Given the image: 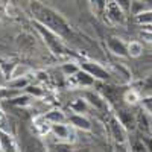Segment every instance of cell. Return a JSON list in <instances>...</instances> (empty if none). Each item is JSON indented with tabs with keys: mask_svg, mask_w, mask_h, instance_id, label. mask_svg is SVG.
I'll use <instances>...</instances> for the list:
<instances>
[{
	"mask_svg": "<svg viewBox=\"0 0 152 152\" xmlns=\"http://www.w3.org/2000/svg\"><path fill=\"white\" fill-rule=\"evenodd\" d=\"M31 12H32L35 21L41 23L43 26H46L47 29H50L56 35H59L62 40H69V38L73 40V31L70 28V24L53 9H50L49 6L43 5L38 0H32Z\"/></svg>",
	"mask_w": 152,
	"mask_h": 152,
	"instance_id": "1",
	"label": "cell"
},
{
	"mask_svg": "<svg viewBox=\"0 0 152 152\" xmlns=\"http://www.w3.org/2000/svg\"><path fill=\"white\" fill-rule=\"evenodd\" d=\"M34 24L38 29V32H40V35L44 38V43L49 46V49L52 50L55 55H64L66 53V47L62 44V38L59 35H56L55 32H52L50 29H47L46 26H43L41 23H38L35 20H34Z\"/></svg>",
	"mask_w": 152,
	"mask_h": 152,
	"instance_id": "2",
	"label": "cell"
},
{
	"mask_svg": "<svg viewBox=\"0 0 152 152\" xmlns=\"http://www.w3.org/2000/svg\"><path fill=\"white\" fill-rule=\"evenodd\" d=\"M108 129H110V135L113 137L114 143H126L128 142V131L122 125V122L119 120V117L116 114H113L108 120Z\"/></svg>",
	"mask_w": 152,
	"mask_h": 152,
	"instance_id": "3",
	"label": "cell"
},
{
	"mask_svg": "<svg viewBox=\"0 0 152 152\" xmlns=\"http://www.w3.org/2000/svg\"><path fill=\"white\" fill-rule=\"evenodd\" d=\"M52 135L56 138L58 142H64V143H70L75 140V132H73V126L69 123H56L52 125V129H50Z\"/></svg>",
	"mask_w": 152,
	"mask_h": 152,
	"instance_id": "4",
	"label": "cell"
},
{
	"mask_svg": "<svg viewBox=\"0 0 152 152\" xmlns=\"http://www.w3.org/2000/svg\"><path fill=\"white\" fill-rule=\"evenodd\" d=\"M82 70H85L88 75H91L94 79H99V81H108L111 76V73L102 66L94 64V62H88V61L82 62Z\"/></svg>",
	"mask_w": 152,
	"mask_h": 152,
	"instance_id": "5",
	"label": "cell"
},
{
	"mask_svg": "<svg viewBox=\"0 0 152 152\" xmlns=\"http://www.w3.org/2000/svg\"><path fill=\"white\" fill-rule=\"evenodd\" d=\"M105 11H107V17L113 21V23H125V11L114 2V0H110L105 5Z\"/></svg>",
	"mask_w": 152,
	"mask_h": 152,
	"instance_id": "6",
	"label": "cell"
},
{
	"mask_svg": "<svg viewBox=\"0 0 152 152\" xmlns=\"http://www.w3.org/2000/svg\"><path fill=\"white\" fill-rule=\"evenodd\" d=\"M116 116L119 117V120L122 122V125L126 128V131H134V129H137L135 114H132L129 110H126V108H117Z\"/></svg>",
	"mask_w": 152,
	"mask_h": 152,
	"instance_id": "7",
	"label": "cell"
},
{
	"mask_svg": "<svg viewBox=\"0 0 152 152\" xmlns=\"http://www.w3.org/2000/svg\"><path fill=\"white\" fill-rule=\"evenodd\" d=\"M67 123H70L73 128L81 129V131H91V128H93L90 119H87L82 114H76V113L70 114L67 117Z\"/></svg>",
	"mask_w": 152,
	"mask_h": 152,
	"instance_id": "8",
	"label": "cell"
},
{
	"mask_svg": "<svg viewBox=\"0 0 152 152\" xmlns=\"http://www.w3.org/2000/svg\"><path fill=\"white\" fill-rule=\"evenodd\" d=\"M84 99L94 110H105L107 108V100L104 99V96H100L96 91H84Z\"/></svg>",
	"mask_w": 152,
	"mask_h": 152,
	"instance_id": "9",
	"label": "cell"
},
{
	"mask_svg": "<svg viewBox=\"0 0 152 152\" xmlns=\"http://www.w3.org/2000/svg\"><path fill=\"white\" fill-rule=\"evenodd\" d=\"M0 149L2 152H17V143L8 131L0 129Z\"/></svg>",
	"mask_w": 152,
	"mask_h": 152,
	"instance_id": "10",
	"label": "cell"
},
{
	"mask_svg": "<svg viewBox=\"0 0 152 152\" xmlns=\"http://www.w3.org/2000/svg\"><path fill=\"white\" fill-rule=\"evenodd\" d=\"M108 47H110V50L114 55L128 56V44H125L117 37H110L108 38Z\"/></svg>",
	"mask_w": 152,
	"mask_h": 152,
	"instance_id": "11",
	"label": "cell"
},
{
	"mask_svg": "<svg viewBox=\"0 0 152 152\" xmlns=\"http://www.w3.org/2000/svg\"><path fill=\"white\" fill-rule=\"evenodd\" d=\"M70 78H73L75 81V85H79V87H93L96 84V79L93 78L91 75H88L85 70H79L78 73H76L75 76H70Z\"/></svg>",
	"mask_w": 152,
	"mask_h": 152,
	"instance_id": "12",
	"label": "cell"
},
{
	"mask_svg": "<svg viewBox=\"0 0 152 152\" xmlns=\"http://www.w3.org/2000/svg\"><path fill=\"white\" fill-rule=\"evenodd\" d=\"M135 119H137V128L140 129L142 135H148L151 132V123L148 120V116H146V111L142 108L135 114Z\"/></svg>",
	"mask_w": 152,
	"mask_h": 152,
	"instance_id": "13",
	"label": "cell"
},
{
	"mask_svg": "<svg viewBox=\"0 0 152 152\" xmlns=\"http://www.w3.org/2000/svg\"><path fill=\"white\" fill-rule=\"evenodd\" d=\"M44 117H46L50 123H52V125H56V123H66L69 116H66V113H64V111L53 108V110L47 111V113L44 114Z\"/></svg>",
	"mask_w": 152,
	"mask_h": 152,
	"instance_id": "14",
	"label": "cell"
},
{
	"mask_svg": "<svg viewBox=\"0 0 152 152\" xmlns=\"http://www.w3.org/2000/svg\"><path fill=\"white\" fill-rule=\"evenodd\" d=\"M34 126H35V129L38 131V134H41V135L50 132V129H52V123H50V122L44 117V114H43V116L35 117V120H34Z\"/></svg>",
	"mask_w": 152,
	"mask_h": 152,
	"instance_id": "15",
	"label": "cell"
},
{
	"mask_svg": "<svg viewBox=\"0 0 152 152\" xmlns=\"http://www.w3.org/2000/svg\"><path fill=\"white\" fill-rule=\"evenodd\" d=\"M70 108L76 114H84V113L88 111V108H91V107H90V104H88L84 97H79V99H75L73 102L70 104Z\"/></svg>",
	"mask_w": 152,
	"mask_h": 152,
	"instance_id": "16",
	"label": "cell"
},
{
	"mask_svg": "<svg viewBox=\"0 0 152 152\" xmlns=\"http://www.w3.org/2000/svg\"><path fill=\"white\" fill-rule=\"evenodd\" d=\"M146 11H149V8H148V5L145 3V0H132L129 12H131L134 17L143 14V12H146Z\"/></svg>",
	"mask_w": 152,
	"mask_h": 152,
	"instance_id": "17",
	"label": "cell"
},
{
	"mask_svg": "<svg viewBox=\"0 0 152 152\" xmlns=\"http://www.w3.org/2000/svg\"><path fill=\"white\" fill-rule=\"evenodd\" d=\"M20 94H21V90H17V88H11V87L9 88H5V87L0 88V100H12Z\"/></svg>",
	"mask_w": 152,
	"mask_h": 152,
	"instance_id": "18",
	"label": "cell"
},
{
	"mask_svg": "<svg viewBox=\"0 0 152 152\" xmlns=\"http://www.w3.org/2000/svg\"><path fill=\"white\" fill-rule=\"evenodd\" d=\"M123 100L128 105H134V104L138 102V100H142L140 99V93H138L137 90H134V88H129V90H126L123 93Z\"/></svg>",
	"mask_w": 152,
	"mask_h": 152,
	"instance_id": "19",
	"label": "cell"
},
{
	"mask_svg": "<svg viewBox=\"0 0 152 152\" xmlns=\"http://www.w3.org/2000/svg\"><path fill=\"white\" fill-rule=\"evenodd\" d=\"M142 53H143V44L140 41H131L128 44V56L138 58Z\"/></svg>",
	"mask_w": 152,
	"mask_h": 152,
	"instance_id": "20",
	"label": "cell"
},
{
	"mask_svg": "<svg viewBox=\"0 0 152 152\" xmlns=\"http://www.w3.org/2000/svg\"><path fill=\"white\" fill-rule=\"evenodd\" d=\"M49 152H73V148L70 143H64V142H58L55 145L49 146Z\"/></svg>",
	"mask_w": 152,
	"mask_h": 152,
	"instance_id": "21",
	"label": "cell"
},
{
	"mask_svg": "<svg viewBox=\"0 0 152 152\" xmlns=\"http://www.w3.org/2000/svg\"><path fill=\"white\" fill-rule=\"evenodd\" d=\"M9 87L11 88H17V90H21V88H26L29 85V79L24 76V78H14V79H9Z\"/></svg>",
	"mask_w": 152,
	"mask_h": 152,
	"instance_id": "22",
	"label": "cell"
},
{
	"mask_svg": "<svg viewBox=\"0 0 152 152\" xmlns=\"http://www.w3.org/2000/svg\"><path fill=\"white\" fill-rule=\"evenodd\" d=\"M29 72H31L29 67L21 66V64H17L15 69H14V72H12V75H11V79H14V78H24V76H28Z\"/></svg>",
	"mask_w": 152,
	"mask_h": 152,
	"instance_id": "23",
	"label": "cell"
},
{
	"mask_svg": "<svg viewBox=\"0 0 152 152\" xmlns=\"http://www.w3.org/2000/svg\"><path fill=\"white\" fill-rule=\"evenodd\" d=\"M79 70H81V69L76 66V64H73V62H67V64H62V67H61V72L64 73L66 76H75Z\"/></svg>",
	"mask_w": 152,
	"mask_h": 152,
	"instance_id": "24",
	"label": "cell"
},
{
	"mask_svg": "<svg viewBox=\"0 0 152 152\" xmlns=\"http://www.w3.org/2000/svg\"><path fill=\"white\" fill-rule=\"evenodd\" d=\"M135 20L140 24H152V9L143 12V14H140V15H137Z\"/></svg>",
	"mask_w": 152,
	"mask_h": 152,
	"instance_id": "25",
	"label": "cell"
},
{
	"mask_svg": "<svg viewBox=\"0 0 152 152\" xmlns=\"http://www.w3.org/2000/svg\"><path fill=\"white\" fill-rule=\"evenodd\" d=\"M24 90H26L31 96H34V97H43L46 94V91L43 90V88L41 87H37V85H28Z\"/></svg>",
	"mask_w": 152,
	"mask_h": 152,
	"instance_id": "26",
	"label": "cell"
},
{
	"mask_svg": "<svg viewBox=\"0 0 152 152\" xmlns=\"http://www.w3.org/2000/svg\"><path fill=\"white\" fill-rule=\"evenodd\" d=\"M29 99H31V96H28V94H20V96H17L15 99H12L11 100V104L12 105H17V107H24V105H28L29 104Z\"/></svg>",
	"mask_w": 152,
	"mask_h": 152,
	"instance_id": "27",
	"label": "cell"
},
{
	"mask_svg": "<svg viewBox=\"0 0 152 152\" xmlns=\"http://www.w3.org/2000/svg\"><path fill=\"white\" fill-rule=\"evenodd\" d=\"M113 152H132L128 143H113Z\"/></svg>",
	"mask_w": 152,
	"mask_h": 152,
	"instance_id": "28",
	"label": "cell"
},
{
	"mask_svg": "<svg viewBox=\"0 0 152 152\" xmlns=\"http://www.w3.org/2000/svg\"><path fill=\"white\" fill-rule=\"evenodd\" d=\"M142 108H143L146 113L152 114V96H148V97L142 99Z\"/></svg>",
	"mask_w": 152,
	"mask_h": 152,
	"instance_id": "29",
	"label": "cell"
},
{
	"mask_svg": "<svg viewBox=\"0 0 152 152\" xmlns=\"http://www.w3.org/2000/svg\"><path fill=\"white\" fill-rule=\"evenodd\" d=\"M125 12H129V9H131V3H132V0H114Z\"/></svg>",
	"mask_w": 152,
	"mask_h": 152,
	"instance_id": "30",
	"label": "cell"
},
{
	"mask_svg": "<svg viewBox=\"0 0 152 152\" xmlns=\"http://www.w3.org/2000/svg\"><path fill=\"white\" fill-rule=\"evenodd\" d=\"M143 87H145L146 91H152V75L148 76V78L143 81Z\"/></svg>",
	"mask_w": 152,
	"mask_h": 152,
	"instance_id": "31",
	"label": "cell"
},
{
	"mask_svg": "<svg viewBox=\"0 0 152 152\" xmlns=\"http://www.w3.org/2000/svg\"><path fill=\"white\" fill-rule=\"evenodd\" d=\"M37 76H38V79H40V81H47V73H44V72H38Z\"/></svg>",
	"mask_w": 152,
	"mask_h": 152,
	"instance_id": "32",
	"label": "cell"
},
{
	"mask_svg": "<svg viewBox=\"0 0 152 152\" xmlns=\"http://www.w3.org/2000/svg\"><path fill=\"white\" fill-rule=\"evenodd\" d=\"M145 3L148 5V8H149V9H152V0H145Z\"/></svg>",
	"mask_w": 152,
	"mask_h": 152,
	"instance_id": "33",
	"label": "cell"
},
{
	"mask_svg": "<svg viewBox=\"0 0 152 152\" xmlns=\"http://www.w3.org/2000/svg\"><path fill=\"white\" fill-rule=\"evenodd\" d=\"M108 152H113V148H111V149H110V151H108Z\"/></svg>",
	"mask_w": 152,
	"mask_h": 152,
	"instance_id": "34",
	"label": "cell"
},
{
	"mask_svg": "<svg viewBox=\"0 0 152 152\" xmlns=\"http://www.w3.org/2000/svg\"><path fill=\"white\" fill-rule=\"evenodd\" d=\"M0 152H2V149H0Z\"/></svg>",
	"mask_w": 152,
	"mask_h": 152,
	"instance_id": "35",
	"label": "cell"
}]
</instances>
